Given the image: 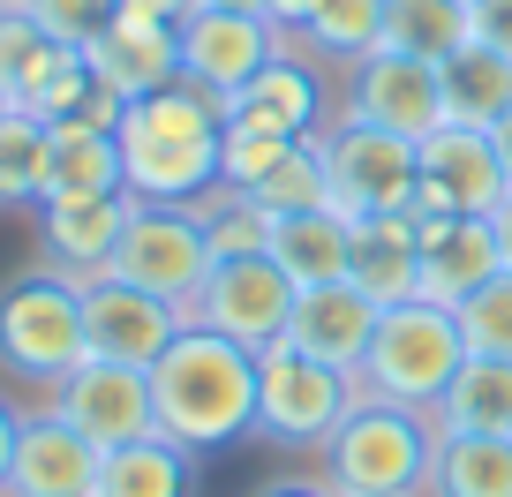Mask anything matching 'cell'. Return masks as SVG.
I'll list each match as a JSON object with an SVG mask.
<instances>
[{"label": "cell", "mask_w": 512, "mask_h": 497, "mask_svg": "<svg viewBox=\"0 0 512 497\" xmlns=\"http://www.w3.org/2000/svg\"><path fill=\"white\" fill-rule=\"evenodd\" d=\"M121 174L136 204H204L219 196V144H226V106L196 83L121 106Z\"/></svg>", "instance_id": "cell-1"}, {"label": "cell", "mask_w": 512, "mask_h": 497, "mask_svg": "<svg viewBox=\"0 0 512 497\" xmlns=\"http://www.w3.org/2000/svg\"><path fill=\"white\" fill-rule=\"evenodd\" d=\"M151 400H159V430L174 445H241L256 430V347L211 332V324H181V339L151 362Z\"/></svg>", "instance_id": "cell-2"}, {"label": "cell", "mask_w": 512, "mask_h": 497, "mask_svg": "<svg viewBox=\"0 0 512 497\" xmlns=\"http://www.w3.org/2000/svg\"><path fill=\"white\" fill-rule=\"evenodd\" d=\"M467 362V332H460V309L430 302V294H415V302H392L377 317V332H369V354L354 362V385H362V400H384V407H415V415H430L437 400H445V385L460 377Z\"/></svg>", "instance_id": "cell-3"}, {"label": "cell", "mask_w": 512, "mask_h": 497, "mask_svg": "<svg viewBox=\"0 0 512 497\" xmlns=\"http://www.w3.org/2000/svg\"><path fill=\"white\" fill-rule=\"evenodd\" d=\"M430 452H437V422L415 407H384V400H354L347 422L317 445V482L332 497H422L430 490Z\"/></svg>", "instance_id": "cell-4"}, {"label": "cell", "mask_w": 512, "mask_h": 497, "mask_svg": "<svg viewBox=\"0 0 512 497\" xmlns=\"http://www.w3.org/2000/svg\"><path fill=\"white\" fill-rule=\"evenodd\" d=\"M76 362H91V332H83V279L53 272H16L0 287V369L16 385H61Z\"/></svg>", "instance_id": "cell-5"}, {"label": "cell", "mask_w": 512, "mask_h": 497, "mask_svg": "<svg viewBox=\"0 0 512 497\" xmlns=\"http://www.w3.org/2000/svg\"><path fill=\"white\" fill-rule=\"evenodd\" d=\"M354 400H362L354 369L317 362V354L287 347V339L256 347V437H272V445H287V452L294 445L317 452L324 437L347 422Z\"/></svg>", "instance_id": "cell-6"}, {"label": "cell", "mask_w": 512, "mask_h": 497, "mask_svg": "<svg viewBox=\"0 0 512 497\" xmlns=\"http://www.w3.org/2000/svg\"><path fill=\"white\" fill-rule=\"evenodd\" d=\"M324 151V181H332V204L347 219H369V211H407L415 204V181H422V144L415 136H392L377 121L339 106L317 136Z\"/></svg>", "instance_id": "cell-7"}, {"label": "cell", "mask_w": 512, "mask_h": 497, "mask_svg": "<svg viewBox=\"0 0 512 497\" xmlns=\"http://www.w3.org/2000/svg\"><path fill=\"white\" fill-rule=\"evenodd\" d=\"M211 264L219 257H211V234H204V204H136L121 226V249H113V279L151 287L181 309L196 302Z\"/></svg>", "instance_id": "cell-8"}, {"label": "cell", "mask_w": 512, "mask_h": 497, "mask_svg": "<svg viewBox=\"0 0 512 497\" xmlns=\"http://www.w3.org/2000/svg\"><path fill=\"white\" fill-rule=\"evenodd\" d=\"M294 294L302 287L279 272L272 249L264 257H219L211 279L196 287V302H189V324H211V332L241 339V347H272V339H287Z\"/></svg>", "instance_id": "cell-9"}, {"label": "cell", "mask_w": 512, "mask_h": 497, "mask_svg": "<svg viewBox=\"0 0 512 497\" xmlns=\"http://www.w3.org/2000/svg\"><path fill=\"white\" fill-rule=\"evenodd\" d=\"M287 46L294 38L279 31L272 16H249V8H196V16L181 23V83H196V91H211L226 106L241 83L264 76Z\"/></svg>", "instance_id": "cell-10"}, {"label": "cell", "mask_w": 512, "mask_h": 497, "mask_svg": "<svg viewBox=\"0 0 512 497\" xmlns=\"http://www.w3.org/2000/svg\"><path fill=\"white\" fill-rule=\"evenodd\" d=\"M53 415L76 422L83 437H91L98 452L113 445H136V437L159 430V400H151V369L136 362H106V354H91V362H76L53 385Z\"/></svg>", "instance_id": "cell-11"}, {"label": "cell", "mask_w": 512, "mask_h": 497, "mask_svg": "<svg viewBox=\"0 0 512 497\" xmlns=\"http://www.w3.org/2000/svg\"><path fill=\"white\" fill-rule=\"evenodd\" d=\"M512 196L505 159H497L490 129H467V121H445L437 136H422V181H415V219H437V211H475L490 219Z\"/></svg>", "instance_id": "cell-12"}, {"label": "cell", "mask_w": 512, "mask_h": 497, "mask_svg": "<svg viewBox=\"0 0 512 497\" xmlns=\"http://www.w3.org/2000/svg\"><path fill=\"white\" fill-rule=\"evenodd\" d=\"M181 324H189V309L151 294V287H128V279H113V272L83 279V332H91V354H106V362L151 369L181 339Z\"/></svg>", "instance_id": "cell-13"}, {"label": "cell", "mask_w": 512, "mask_h": 497, "mask_svg": "<svg viewBox=\"0 0 512 497\" xmlns=\"http://www.w3.org/2000/svg\"><path fill=\"white\" fill-rule=\"evenodd\" d=\"M347 113H362L392 136H415V144L452 121L437 61H415V53H392V46H377L362 68H347Z\"/></svg>", "instance_id": "cell-14"}, {"label": "cell", "mask_w": 512, "mask_h": 497, "mask_svg": "<svg viewBox=\"0 0 512 497\" xmlns=\"http://www.w3.org/2000/svg\"><path fill=\"white\" fill-rule=\"evenodd\" d=\"M226 121L234 129H264L287 136V144H317L324 121H332V98H324V76L302 46H287L264 76H249L234 98H226Z\"/></svg>", "instance_id": "cell-15"}, {"label": "cell", "mask_w": 512, "mask_h": 497, "mask_svg": "<svg viewBox=\"0 0 512 497\" xmlns=\"http://www.w3.org/2000/svg\"><path fill=\"white\" fill-rule=\"evenodd\" d=\"M98 460L106 452L76 422L38 407V415H23V437H16V460H8V490L0 497H98Z\"/></svg>", "instance_id": "cell-16"}, {"label": "cell", "mask_w": 512, "mask_h": 497, "mask_svg": "<svg viewBox=\"0 0 512 497\" xmlns=\"http://www.w3.org/2000/svg\"><path fill=\"white\" fill-rule=\"evenodd\" d=\"M83 53H91L98 91H113L121 106H136V98L181 83V23L136 16V8H121V16L106 23V38H98V46H83Z\"/></svg>", "instance_id": "cell-17"}, {"label": "cell", "mask_w": 512, "mask_h": 497, "mask_svg": "<svg viewBox=\"0 0 512 497\" xmlns=\"http://www.w3.org/2000/svg\"><path fill=\"white\" fill-rule=\"evenodd\" d=\"M128 211H136L128 189L121 196H46V204H38V249H46L53 272L98 279V272H113Z\"/></svg>", "instance_id": "cell-18"}, {"label": "cell", "mask_w": 512, "mask_h": 497, "mask_svg": "<svg viewBox=\"0 0 512 497\" xmlns=\"http://www.w3.org/2000/svg\"><path fill=\"white\" fill-rule=\"evenodd\" d=\"M415 234H422V294L445 302V309H460L482 279L505 272L490 219H475V211H437V219H415Z\"/></svg>", "instance_id": "cell-19"}, {"label": "cell", "mask_w": 512, "mask_h": 497, "mask_svg": "<svg viewBox=\"0 0 512 497\" xmlns=\"http://www.w3.org/2000/svg\"><path fill=\"white\" fill-rule=\"evenodd\" d=\"M384 302H369L354 279H332V287H302L294 294V317H287V347L317 354V362L354 369L369 354V332H377Z\"/></svg>", "instance_id": "cell-20"}, {"label": "cell", "mask_w": 512, "mask_h": 497, "mask_svg": "<svg viewBox=\"0 0 512 497\" xmlns=\"http://www.w3.org/2000/svg\"><path fill=\"white\" fill-rule=\"evenodd\" d=\"M347 279L369 294V302H415L422 294V234H415V211H369L354 219V257Z\"/></svg>", "instance_id": "cell-21"}, {"label": "cell", "mask_w": 512, "mask_h": 497, "mask_svg": "<svg viewBox=\"0 0 512 497\" xmlns=\"http://www.w3.org/2000/svg\"><path fill=\"white\" fill-rule=\"evenodd\" d=\"M272 257L294 287H332L347 279V257H354V219L339 204H317V211H287L272 219Z\"/></svg>", "instance_id": "cell-22"}, {"label": "cell", "mask_w": 512, "mask_h": 497, "mask_svg": "<svg viewBox=\"0 0 512 497\" xmlns=\"http://www.w3.org/2000/svg\"><path fill=\"white\" fill-rule=\"evenodd\" d=\"M128 174H121V136L68 113L53 121V151H46V196H121Z\"/></svg>", "instance_id": "cell-23"}, {"label": "cell", "mask_w": 512, "mask_h": 497, "mask_svg": "<svg viewBox=\"0 0 512 497\" xmlns=\"http://www.w3.org/2000/svg\"><path fill=\"white\" fill-rule=\"evenodd\" d=\"M98 497H196V452L174 445L166 430L113 445L98 460Z\"/></svg>", "instance_id": "cell-24"}, {"label": "cell", "mask_w": 512, "mask_h": 497, "mask_svg": "<svg viewBox=\"0 0 512 497\" xmlns=\"http://www.w3.org/2000/svg\"><path fill=\"white\" fill-rule=\"evenodd\" d=\"M437 430H467V437H512V362L497 354H467L460 377L445 385V400L430 407Z\"/></svg>", "instance_id": "cell-25"}, {"label": "cell", "mask_w": 512, "mask_h": 497, "mask_svg": "<svg viewBox=\"0 0 512 497\" xmlns=\"http://www.w3.org/2000/svg\"><path fill=\"white\" fill-rule=\"evenodd\" d=\"M422 497H512V437L437 430L430 490H422Z\"/></svg>", "instance_id": "cell-26"}, {"label": "cell", "mask_w": 512, "mask_h": 497, "mask_svg": "<svg viewBox=\"0 0 512 497\" xmlns=\"http://www.w3.org/2000/svg\"><path fill=\"white\" fill-rule=\"evenodd\" d=\"M437 76H445V113L467 121V129H497L512 113V53L482 46V38H467Z\"/></svg>", "instance_id": "cell-27"}, {"label": "cell", "mask_w": 512, "mask_h": 497, "mask_svg": "<svg viewBox=\"0 0 512 497\" xmlns=\"http://www.w3.org/2000/svg\"><path fill=\"white\" fill-rule=\"evenodd\" d=\"M467 38H475V8L467 0H392L384 8V46L392 53H415V61L445 68Z\"/></svg>", "instance_id": "cell-28"}, {"label": "cell", "mask_w": 512, "mask_h": 497, "mask_svg": "<svg viewBox=\"0 0 512 497\" xmlns=\"http://www.w3.org/2000/svg\"><path fill=\"white\" fill-rule=\"evenodd\" d=\"M384 8H392V0H317V16H309V31L294 38V46H302L309 61L362 68L369 53L384 46Z\"/></svg>", "instance_id": "cell-29"}, {"label": "cell", "mask_w": 512, "mask_h": 497, "mask_svg": "<svg viewBox=\"0 0 512 497\" xmlns=\"http://www.w3.org/2000/svg\"><path fill=\"white\" fill-rule=\"evenodd\" d=\"M46 151H53V121L23 106L0 113V211L46 204Z\"/></svg>", "instance_id": "cell-30"}, {"label": "cell", "mask_w": 512, "mask_h": 497, "mask_svg": "<svg viewBox=\"0 0 512 497\" xmlns=\"http://www.w3.org/2000/svg\"><path fill=\"white\" fill-rule=\"evenodd\" d=\"M249 204H256V211H272V219L332 204V181H324V151H317V144H294L287 159H279L272 174H264V181L249 189Z\"/></svg>", "instance_id": "cell-31"}, {"label": "cell", "mask_w": 512, "mask_h": 497, "mask_svg": "<svg viewBox=\"0 0 512 497\" xmlns=\"http://www.w3.org/2000/svg\"><path fill=\"white\" fill-rule=\"evenodd\" d=\"M460 332H467V354H497V362H512V272L482 279V287L460 302Z\"/></svg>", "instance_id": "cell-32"}, {"label": "cell", "mask_w": 512, "mask_h": 497, "mask_svg": "<svg viewBox=\"0 0 512 497\" xmlns=\"http://www.w3.org/2000/svg\"><path fill=\"white\" fill-rule=\"evenodd\" d=\"M204 234H211V257H264L272 249V211L219 189V204H204Z\"/></svg>", "instance_id": "cell-33"}, {"label": "cell", "mask_w": 512, "mask_h": 497, "mask_svg": "<svg viewBox=\"0 0 512 497\" xmlns=\"http://www.w3.org/2000/svg\"><path fill=\"white\" fill-rule=\"evenodd\" d=\"M287 136H264V129H234V121H226V144H219V189L226 196H249L256 181L272 174L279 159H287Z\"/></svg>", "instance_id": "cell-34"}, {"label": "cell", "mask_w": 512, "mask_h": 497, "mask_svg": "<svg viewBox=\"0 0 512 497\" xmlns=\"http://www.w3.org/2000/svg\"><path fill=\"white\" fill-rule=\"evenodd\" d=\"M38 16V31L61 38V46H98L106 38V23L121 16V0H23Z\"/></svg>", "instance_id": "cell-35"}, {"label": "cell", "mask_w": 512, "mask_h": 497, "mask_svg": "<svg viewBox=\"0 0 512 497\" xmlns=\"http://www.w3.org/2000/svg\"><path fill=\"white\" fill-rule=\"evenodd\" d=\"M475 38L497 53H512V0H475Z\"/></svg>", "instance_id": "cell-36"}, {"label": "cell", "mask_w": 512, "mask_h": 497, "mask_svg": "<svg viewBox=\"0 0 512 497\" xmlns=\"http://www.w3.org/2000/svg\"><path fill=\"white\" fill-rule=\"evenodd\" d=\"M264 16H272L287 38H302V31H309V16H317V0H264Z\"/></svg>", "instance_id": "cell-37"}, {"label": "cell", "mask_w": 512, "mask_h": 497, "mask_svg": "<svg viewBox=\"0 0 512 497\" xmlns=\"http://www.w3.org/2000/svg\"><path fill=\"white\" fill-rule=\"evenodd\" d=\"M121 8H136V16H159V23H189L204 0H121Z\"/></svg>", "instance_id": "cell-38"}, {"label": "cell", "mask_w": 512, "mask_h": 497, "mask_svg": "<svg viewBox=\"0 0 512 497\" xmlns=\"http://www.w3.org/2000/svg\"><path fill=\"white\" fill-rule=\"evenodd\" d=\"M16 437H23V407L0 400V490H8V460H16Z\"/></svg>", "instance_id": "cell-39"}, {"label": "cell", "mask_w": 512, "mask_h": 497, "mask_svg": "<svg viewBox=\"0 0 512 497\" xmlns=\"http://www.w3.org/2000/svg\"><path fill=\"white\" fill-rule=\"evenodd\" d=\"M490 234H497V257H505V272H512V196L490 211Z\"/></svg>", "instance_id": "cell-40"}, {"label": "cell", "mask_w": 512, "mask_h": 497, "mask_svg": "<svg viewBox=\"0 0 512 497\" xmlns=\"http://www.w3.org/2000/svg\"><path fill=\"white\" fill-rule=\"evenodd\" d=\"M256 497H332L324 482H272V490H256Z\"/></svg>", "instance_id": "cell-41"}, {"label": "cell", "mask_w": 512, "mask_h": 497, "mask_svg": "<svg viewBox=\"0 0 512 497\" xmlns=\"http://www.w3.org/2000/svg\"><path fill=\"white\" fill-rule=\"evenodd\" d=\"M490 144H497V159H505V181H512V113H505V121L490 129Z\"/></svg>", "instance_id": "cell-42"}, {"label": "cell", "mask_w": 512, "mask_h": 497, "mask_svg": "<svg viewBox=\"0 0 512 497\" xmlns=\"http://www.w3.org/2000/svg\"><path fill=\"white\" fill-rule=\"evenodd\" d=\"M204 8H249V16H264V0H204Z\"/></svg>", "instance_id": "cell-43"}, {"label": "cell", "mask_w": 512, "mask_h": 497, "mask_svg": "<svg viewBox=\"0 0 512 497\" xmlns=\"http://www.w3.org/2000/svg\"><path fill=\"white\" fill-rule=\"evenodd\" d=\"M8 106H16V98H8V91H0V113H8Z\"/></svg>", "instance_id": "cell-44"}, {"label": "cell", "mask_w": 512, "mask_h": 497, "mask_svg": "<svg viewBox=\"0 0 512 497\" xmlns=\"http://www.w3.org/2000/svg\"><path fill=\"white\" fill-rule=\"evenodd\" d=\"M0 8H23V0H0Z\"/></svg>", "instance_id": "cell-45"}, {"label": "cell", "mask_w": 512, "mask_h": 497, "mask_svg": "<svg viewBox=\"0 0 512 497\" xmlns=\"http://www.w3.org/2000/svg\"><path fill=\"white\" fill-rule=\"evenodd\" d=\"M467 8H475V0H467Z\"/></svg>", "instance_id": "cell-46"}]
</instances>
